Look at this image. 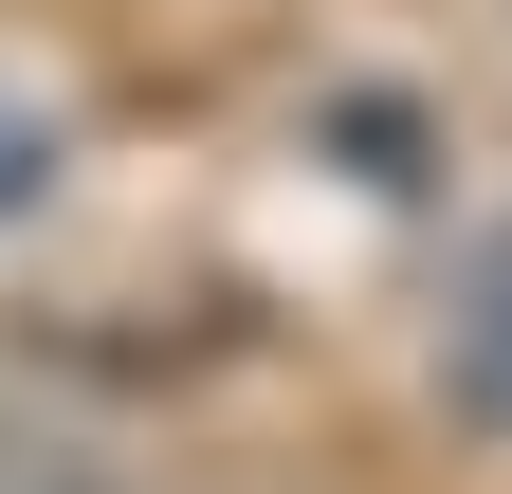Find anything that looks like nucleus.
I'll return each instance as SVG.
<instances>
[{"mask_svg":"<svg viewBox=\"0 0 512 494\" xmlns=\"http://www.w3.org/2000/svg\"><path fill=\"white\" fill-rule=\"evenodd\" d=\"M439 421L512 440V220L458 238V293H439Z\"/></svg>","mask_w":512,"mask_h":494,"instance_id":"obj_1","label":"nucleus"},{"mask_svg":"<svg viewBox=\"0 0 512 494\" xmlns=\"http://www.w3.org/2000/svg\"><path fill=\"white\" fill-rule=\"evenodd\" d=\"M0 494H110L74 440H37V421H0Z\"/></svg>","mask_w":512,"mask_h":494,"instance_id":"obj_2","label":"nucleus"},{"mask_svg":"<svg viewBox=\"0 0 512 494\" xmlns=\"http://www.w3.org/2000/svg\"><path fill=\"white\" fill-rule=\"evenodd\" d=\"M37 183H55V129H37V110H0V220H19Z\"/></svg>","mask_w":512,"mask_h":494,"instance_id":"obj_3","label":"nucleus"}]
</instances>
